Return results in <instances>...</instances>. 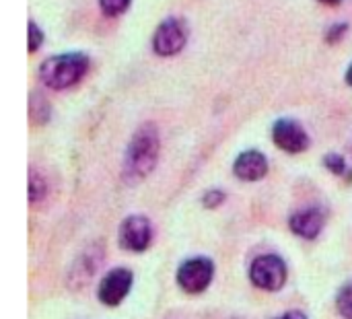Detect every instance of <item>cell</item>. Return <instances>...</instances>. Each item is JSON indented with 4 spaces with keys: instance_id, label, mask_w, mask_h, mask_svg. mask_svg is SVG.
<instances>
[{
    "instance_id": "obj_10",
    "label": "cell",
    "mask_w": 352,
    "mask_h": 319,
    "mask_svg": "<svg viewBox=\"0 0 352 319\" xmlns=\"http://www.w3.org/2000/svg\"><path fill=\"white\" fill-rule=\"evenodd\" d=\"M289 227L303 239H316L324 229V214L318 208H305L289 219Z\"/></svg>"
},
{
    "instance_id": "obj_11",
    "label": "cell",
    "mask_w": 352,
    "mask_h": 319,
    "mask_svg": "<svg viewBox=\"0 0 352 319\" xmlns=\"http://www.w3.org/2000/svg\"><path fill=\"white\" fill-rule=\"evenodd\" d=\"M29 111H31V120L35 124H43V122L50 120V105H47V101L39 93H31V97H29Z\"/></svg>"
},
{
    "instance_id": "obj_19",
    "label": "cell",
    "mask_w": 352,
    "mask_h": 319,
    "mask_svg": "<svg viewBox=\"0 0 352 319\" xmlns=\"http://www.w3.org/2000/svg\"><path fill=\"white\" fill-rule=\"evenodd\" d=\"M274 319H307L305 318V314L303 311H287V314H283L280 318H274Z\"/></svg>"
},
{
    "instance_id": "obj_13",
    "label": "cell",
    "mask_w": 352,
    "mask_h": 319,
    "mask_svg": "<svg viewBox=\"0 0 352 319\" xmlns=\"http://www.w3.org/2000/svg\"><path fill=\"white\" fill-rule=\"evenodd\" d=\"M132 0H99V8L105 16H120L128 10Z\"/></svg>"
},
{
    "instance_id": "obj_20",
    "label": "cell",
    "mask_w": 352,
    "mask_h": 319,
    "mask_svg": "<svg viewBox=\"0 0 352 319\" xmlns=\"http://www.w3.org/2000/svg\"><path fill=\"white\" fill-rule=\"evenodd\" d=\"M322 4H326V6H338L342 0H320Z\"/></svg>"
},
{
    "instance_id": "obj_15",
    "label": "cell",
    "mask_w": 352,
    "mask_h": 319,
    "mask_svg": "<svg viewBox=\"0 0 352 319\" xmlns=\"http://www.w3.org/2000/svg\"><path fill=\"white\" fill-rule=\"evenodd\" d=\"M27 33H29L27 50L33 54V52H37V50L41 47V43H43V31H41V29H39V25L31 19V21H29V25H27Z\"/></svg>"
},
{
    "instance_id": "obj_18",
    "label": "cell",
    "mask_w": 352,
    "mask_h": 319,
    "mask_svg": "<svg viewBox=\"0 0 352 319\" xmlns=\"http://www.w3.org/2000/svg\"><path fill=\"white\" fill-rule=\"evenodd\" d=\"M223 202H225V192H223V190H208V192L204 194V198H202V204H204L206 208H210V210L219 208Z\"/></svg>"
},
{
    "instance_id": "obj_6",
    "label": "cell",
    "mask_w": 352,
    "mask_h": 319,
    "mask_svg": "<svg viewBox=\"0 0 352 319\" xmlns=\"http://www.w3.org/2000/svg\"><path fill=\"white\" fill-rule=\"evenodd\" d=\"M272 140L280 151L291 153V155H297V153H303L309 148V134L293 118H280L274 122Z\"/></svg>"
},
{
    "instance_id": "obj_21",
    "label": "cell",
    "mask_w": 352,
    "mask_h": 319,
    "mask_svg": "<svg viewBox=\"0 0 352 319\" xmlns=\"http://www.w3.org/2000/svg\"><path fill=\"white\" fill-rule=\"evenodd\" d=\"M344 78H346V82H349V85L352 87V62H351V66L346 68V74H344Z\"/></svg>"
},
{
    "instance_id": "obj_2",
    "label": "cell",
    "mask_w": 352,
    "mask_h": 319,
    "mask_svg": "<svg viewBox=\"0 0 352 319\" xmlns=\"http://www.w3.org/2000/svg\"><path fill=\"white\" fill-rule=\"evenodd\" d=\"M89 64H91V60L82 52L56 54L41 62L39 80L54 91H64V89L74 87L87 74Z\"/></svg>"
},
{
    "instance_id": "obj_14",
    "label": "cell",
    "mask_w": 352,
    "mask_h": 319,
    "mask_svg": "<svg viewBox=\"0 0 352 319\" xmlns=\"http://www.w3.org/2000/svg\"><path fill=\"white\" fill-rule=\"evenodd\" d=\"M324 165H326L332 173H336V175H346V173H349V163H346V159H344L342 155H338V153L326 155V157H324Z\"/></svg>"
},
{
    "instance_id": "obj_17",
    "label": "cell",
    "mask_w": 352,
    "mask_h": 319,
    "mask_svg": "<svg viewBox=\"0 0 352 319\" xmlns=\"http://www.w3.org/2000/svg\"><path fill=\"white\" fill-rule=\"evenodd\" d=\"M349 23H334L328 31H326V43H330V45H336L338 41H342L344 39V35L349 33Z\"/></svg>"
},
{
    "instance_id": "obj_4",
    "label": "cell",
    "mask_w": 352,
    "mask_h": 319,
    "mask_svg": "<svg viewBox=\"0 0 352 319\" xmlns=\"http://www.w3.org/2000/svg\"><path fill=\"white\" fill-rule=\"evenodd\" d=\"M287 276H289V270H287V264L283 258L278 256H260L252 262V268H250V280L262 289V291H280L287 283Z\"/></svg>"
},
{
    "instance_id": "obj_7",
    "label": "cell",
    "mask_w": 352,
    "mask_h": 319,
    "mask_svg": "<svg viewBox=\"0 0 352 319\" xmlns=\"http://www.w3.org/2000/svg\"><path fill=\"white\" fill-rule=\"evenodd\" d=\"M118 241L128 252H144L153 241V225L146 217L134 214L120 225Z\"/></svg>"
},
{
    "instance_id": "obj_3",
    "label": "cell",
    "mask_w": 352,
    "mask_h": 319,
    "mask_svg": "<svg viewBox=\"0 0 352 319\" xmlns=\"http://www.w3.org/2000/svg\"><path fill=\"white\" fill-rule=\"evenodd\" d=\"M188 35H190V29H188V23L182 16H167L155 29L153 52L157 56H163V58L175 56L186 47Z\"/></svg>"
},
{
    "instance_id": "obj_8",
    "label": "cell",
    "mask_w": 352,
    "mask_h": 319,
    "mask_svg": "<svg viewBox=\"0 0 352 319\" xmlns=\"http://www.w3.org/2000/svg\"><path fill=\"white\" fill-rule=\"evenodd\" d=\"M132 283H134V278H132V272H130V270H126V268H116V270L107 272V274L103 276V280L99 283L97 297H99V301H101L103 305L116 307V305H120V303L126 299V295H128L130 289H132Z\"/></svg>"
},
{
    "instance_id": "obj_1",
    "label": "cell",
    "mask_w": 352,
    "mask_h": 319,
    "mask_svg": "<svg viewBox=\"0 0 352 319\" xmlns=\"http://www.w3.org/2000/svg\"><path fill=\"white\" fill-rule=\"evenodd\" d=\"M159 159V130L155 124H142L130 138L122 177L126 184L142 182L157 165Z\"/></svg>"
},
{
    "instance_id": "obj_16",
    "label": "cell",
    "mask_w": 352,
    "mask_h": 319,
    "mask_svg": "<svg viewBox=\"0 0 352 319\" xmlns=\"http://www.w3.org/2000/svg\"><path fill=\"white\" fill-rule=\"evenodd\" d=\"M45 196V182L39 173H33L31 171V177H29V200L31 202H37Z\"/></svg>"
},
{
    "instance_id": "obj_12",
    "label": "cell",
    "mask_w": 352,
    "mask_h": 319,
    "mask_svg": "<svg viewBox=\"0 0 352 319\" xmlns=\"http://www.w3.org/2000/svg\"><path fill=\"white\" fill-rule=\"evenodd\" d=\"M336 309L344 319H352V280H349L336 295Z\"/></svg>"
},
{
    "instance_id": "obj_9",
    "label": "cell",
    "mask_w": 352,
    "mask_h": 319,
    "mask_svg": "<svg viewBox=\"0 0 352 319\" xmlns=\"http://www.w3.org/2000/svg\"><path fill=\"white\" fill-rule=\"evenodd\" d=\"M233 173L241 182H260L268 173V159L260 151H245L235 159Z\"/></svg>"
},
{
    "instance_id": "obj_5",
    "label": "cell",
    "mask_w": 352,
    "mask_h": 319,
    "mask_svg": "<svg viewBox=\"0 0 352 319\" xmlns=\"http://www.w3.org/2000/svg\"><path fill=\"white\" fill-rule=\"evenodd\" d=\"M214 276V264L210 258H190L177 268V285L188 295L204 293Z\"/></svg>"
}]
</instances>
